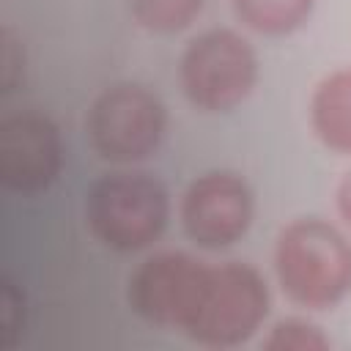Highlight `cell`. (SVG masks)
<instances>
[{
	"label": "cell",
	"instance_id": "8fae6325",
	"mask_svg": "<svg viewBox=\"0 0 351 351\" xmlns=\"http://www.w3.org/2000/svg\"><path fill=\"white\" fill-rule=\"evenodd\" d=\"M206 0H129V14L137 27L154 36H173L203 14Z\"/></svg>",
	"mask_w": 351,
	"mask_h": 351
},
{
	"label": "cell",
	"instance_id": "ba28073f",
	"mask_svg": "<svg viewBox=\"0 0 351 351\" xmlns=\"http://www.w3.org/2000/svg\"><path fill=\"white\" fill-rule=\"evenodd\" d=\"M63 170V137L58 123L38 110H22L0 121V184L3 189L36 197Z\"/></svg>",
	"mask_w": 351,
	"mask_h": 351
},
{
	"label": "cell",
	"instance_id": "7a4b0ae2",
	"mask_svg": "<svg viewBox=\"0 0 351 351\" xmlns=\"http://www.w3.org/2000/svg\"><path fill=\"white\" fill-rule=\"evenodd\" d=\"M173 217L167 186L143 170H112L99 176L85 195V225L90 236L121 255L154 247Z\"/></svg>",
	"mask_w": 351,
	"mask_h": 351
},
{
	"label": "cell",
	"instance_id": "6da1fadb",
	"mask_svg": "<svg viewBox=\"0 0 351 351\" xmlns=\"http://www.w3.org/2000/svg\"><path fill=\"white\" fill-rule=\"evenodd\" d=\"M271 271L304 313H329L351 296V236L321 217H296L274 239Z\"/></svg>",
	"mask_w": 351,
	"mask_h": 351
},
{
	"label": "cell",
	"instance_id": "30bf717a",
	"mask_svg": "<svg viewBox=\"0 0 351 351\" xmlns=\"http://www.w3.org/2000/svg\"><path fill=\"white\" fill-rule=\"evenodd\" d=\"M318 0H230L233 16L250 33L266 38H285L302 30Z\"/></svg>",
	"mask_w": 351,
	"mask_h": 351
},
{
	"label": "cell",
	"instance_id": "8992f818",
	"mask_svg": "<svg viewBox=\"0 0 351 351\" xmlns=\"http://www.w3.org/2000/svg\"><path fill=\"white\" fill-rule=\"evenodd\" d=\"M211 261L186 250L145 255L126 280V304L148 326L184 332L203 291Z\"/></svg>",
	"mask_w": 351,
	"mask_h": 351
},
{
	"label": "cell",
	"instance_id": "5bb4252c",
	"mask_svg": "<svg viewBox=\"0 0 351 351\" xmlns=\"http://www.w3.org/2000/svg\"><path fill=\"white\" fill-rule=\"evenodd\" d=\"M25 80V47L14 27L0 30V93H11Z\"/></svg>",
	"mask_w": 351,
	"mask_h": 351
},
{
	"label": "cell",
	"instance_id": "3957f363",
	"mask_svg": "<svg viewBox=\"0 0 351 351\" xmlns=\"http://www.w3.org/2000/svg\"><path fill=\"white\" fill-rule=\"evenodd\" d=\"M271 293L266 277L247 261L208 266L197 307L181 332L192 346L225 351L250 343L269 318Z\"/></svg>",
	"mask_w": 351,
	"mask_h": 351
},
{
	"label": "cell",
	"instance_id": "277c9868",
	"mask_svg": "<svg viewBox=\"0 0 351 351\" xmlns=\"http://www.w3.org/2000/svg\"><path fill=\"white\" fill-rule=\"evenodd\" d=\"M261 60L252 41L233 27H208L192 36L178 55L184 99L206 115L239 110L255 90Z\"/></svg>",
	"mask_w": 351,
	"mask_h": 351
},
{
	"label": "cell",
	"instance_id": "4fadbf2b",
	"mask_svg": "<svg viewBox=\"0 0 351 351\" xmlns=\"http://www.w3.org/2000/svg\"><path fill=\"white\" fill-rule=\"evenodd\" d=\"M25 335V291L5 274L0 280V348H14Z\"/></svg>",
	"mask_w": 351,
	"mask_h": 351
},
{
	"label": "cell",
	"instance_id": "5b68a950",
	"mask_svg": "<svg viewBox=\"0 0 351 351\" xmlns=\"http://www.w3.org/2000/svg\"><path fill=\"white\" fill-rule=\"evenodd\" d=\"M85 134L99 159L129 167L154 156L165 143L167 107L143 82H112L93 96Z\"/></svg>",
	"mask_w": 351,
	"mask_h": 351
},
{
	"label": "cell",
	"instance_id": "52a82bcc",
	"mask_svg": "<svg viewBox=\"0 0 351 351\" xmlns=\"http://www.w3.org/2000/svg\"><path fill=\"white\" fill-rule=\"evenodd\" d=\"M178 222L197 250H228L239 244L255 222V192L236 170H206L181 192Z\"/></svg>",
	"mask_w": 351,
	"mask_h": 351
},
{
	"label": "cell",
	"instance_id": "9a60e30c",
	"mask_svg": "<svg viewBox=\"0 0 351 351\" xmlns=\"http://www.w3.org/2000/svg\"><path fill=\"white\" fill-rule=\"evenodd\" d=\"M335 211H337L343 228L351 233V170H346L335 186Z\"/></svg>",
	"mask_w": 351,
	"mask_h": 351
},
{
	"label": "cell",
	"instance_id": "7c38bea8",
	"mask_svg": "<svg viewBox=\"0 0 351 351\" xmlns=\"http://www.w3.org/2000/svg\"><path fill=\"white\" fill-rule=\"evenodd\" d=\"M258 346L263 351H329L332 337L310 315H285L263 326Z\"/></svg>",
	"mask_w": 351,
	"mask_h": 351
},
{
	"label": "cell",
	"instance_id": "9c48e42d",
	"mask_svg": "<svg viewBox=\"0 0 351 351\" xmlns=\"http://www.w3.org/2000/svg\"><path fill=\"white\" fill-rule=\"evenodd\" d=\"M307 121L329 154L351 156V66L332 69L313 85Z\"/></svg>",
	"mask_w": 351,
	"mask_h": 351
}]
</instances>
